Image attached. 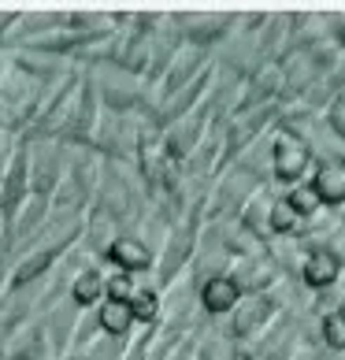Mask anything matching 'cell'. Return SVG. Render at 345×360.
<instances>
[{"label":"cell","mask_w":345,"mask_h":360,"mask_svg":"<svg viewBox=\"0 0 345 360\" xmlns=\"http://www.w3.org/2000/svg\"><path fill=\"white\" fill-rule=\"evenodd\" d=\"M304 164H308V149H304V141L294 138V134H282L275 145V171L278 179H297Z\"/></svg>","instance_id":"cell-1"},{"label":"cell","mask_w":345,"mask_h":360,"mask_svg":"<svg viewBox=\"0 0 345 360\" xmlns=\"http://www.w3.org/2000/svg\"><path fill=\"white\" fill-rule=\"evenodd\" d=\"M237 283L234 278H211V283L204 286V309H211V312H227V309H234V301H237Z\"/></svg>","instance_id":"cell-4"},{"label":"cell","mask_w":345,"mask_h":360,"mask_svg":"<svg viewBox=\"0 0 345 360\" xmlns=\"http://www.w3.org/2000/svg\"><path fill=\"white\" fill-rule=\"evenodd\" d=\"M48 260H52V252H37V257L30 264H22V271H19V283H26V278H34L37 271H45L48 268Z\"/></svg>","instance_id":"cell-13"},{"label":"cell","mask_w":345,"mask_h":360,"mask_svg":"<svg viewBox=\"0 0 345 360\" xmlns=\"http://www.w3.org/2000/svg\"><path fill=\"white\" fill-rule=\"evenodd\" d=\"M304 278H308L312 286H330L338 278V257L327 249H315L308 260H304Z\"/></svg>","instance_id":"cell-3"},{"label":"cell","mask_w":345,"mask_h":360,"mask_svg":"<svg viewBox=\"0 0 345 360\" xmlns=\"http://www.w3.org/2000/svg\"><path fill=\"white\" fill-rule=\"evenodd\" d=\"M289 205H294V212H297V216H301V212L308 216V212H315V208H320V193H315L312 186H301V190H294V197H289Z\"/></svg>","instance_id":"cell-8"},{"label":"cell","mask_w":345,"mask_h":360,"mask_svg":"<svg viewBox=\"0 0 345 360\" xmlns=\"http://www.w3.org/2000/svg\"><path fill=\"white\" fill-rule=\"evenodd\" d=\"M22 171H26V164L19 160L15 171H11V182H8V197H4V205H8V208L15 205V201H19V193H22Z\"/></svg>","instance_id":"cell-11"},{"label":"cell","mask_w":345,"mask_h":360,"mask_svg":"<svg viewBox=\"0 0 345 360\" xmlns=\"http://www.w3.org/2000/svg\"><path fill=\"white\" fill-rule=\"evenodd\" d=\"M130 316H138V319H152V316H156V297H152V293H138L134 304H130Z\"/></svg>","instance_id":"cell-10"},{"label":"cell","mask_w":345,"mask_h":360,"mask_svg":"<svg viewBox=\"0 0 345 360\" xmlns=\"http://www.w3.org/2000/svg\"><path fill=\"white\" fill-rule=\"evenodd\" d=\"M312 190L320 193V201H330V205L345 201V164H338V160L334 164H323L315 182H312Z\"/></svg>","instance_id":"cell-2"},{"label":"cell","mask_w":345,"mask_h":360,"mask_svg":"<svg viewBox=\"0 0 345 360\" xmlns=\"http://www.w3.org/2000/svg\"><path fill=\"white\" fill-rule=\"evenodd\" d=\"M126 290H130V283H126L123 275H119V278H112V283H108V293H112V301H123V297H126Z\"/></svg>","instance_id":"cell-14"},{"label":"cell","mask_w":345,"mask_h":360,"mask_svg":"<svg viewBox=\"0 0 345 360\" xmlns=\"http://www.w3.org/2000/svg\"><path fill=\"white\" fill-rule=\"evenodd\" d=\"M323 335H327V342L334 345V349H345V309H338V312L327 316Z\"/></svg>","instance_id":"cell-7"},{"label":"cell","mask_w":345,"mask_h":360,"mask_svg":"<svg viewBox=\"0 0 345 360\" xmlns=\"http://www.w3.org/2000/svg\"><path fill=\"white\" fill-rule=\"evenodd\" d=\"M100 323L112 330V335H123V330L130 327V304L126 301H112L108 309H104V316H100Z\"/></svg>","instance_id":"cell-6"},{"label":"cell","mask_w":345,"mask_h":360,"mask_svg":"<svg viewBox=\"0 0 345 360\" xmlns=\"http://www.w3.org/2000/svg\"><path fill=\"white\" fill-rule=\"evenodd\" d=\"M271 226H275V231H294V226H297L294 205H289V201H278V205L271 208Z\"/></svg>","instance_id":"cell-9"},{"label":"cell","mask_w":345,"mask_h":360,"mask_svg":"<svg viewBox=\"0 0 345 360\" xmlns=\"http://www.w3.org/2000/svg\"><path fill=\"white\" fill-rule=\"evenodd\" d=\"M112 260H119L123 268H145V264H149V249H145L141 242H130V238H123V242L112 245Z\"/></svg>","instance_id":"cell-5"},{"label":"cell","mask_w":345,"mask_h":360,"mask_svg":"<svg viewBox=\"0 0 345 360\" xmlns=\"http://www.w3.org/2000/svg\"><path fill=\"white\" fill-rule=\"evenodd\" d=\"M97 290H100L97 275H82V278H78V286H74V297L78 301H93V297H97Z\"/></svg>","instance_id":"cell-12"}]
</instances>
